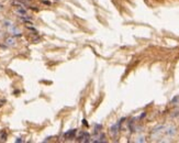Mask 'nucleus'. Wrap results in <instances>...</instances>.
<instances>
[{
    "label": "nucleus",
    "mask_w": 179,
    "mask_h": 143,
    "mask_svg": "<svg viewBox=\"0 0 179 143\" xmlns=\"http://www.w3.org/2000/svg\"><path fill=\"white\" fill-rule=\"evenodd\" d=\"M163 132L165 133V136L168 137V138H174L177 134V128L175 126H168L165 127L164 131Z\"/></svg>",
    "instance_id": "obj_1"
},
{
    "label": "nucleus",
    "mask_w": 179,
    "mask_h": 143,
    "mask_svg": "<svg viewBox=\"0 0 179 143\" xmlns=\"http://www.w3.org/2000/svg\"><path fill=\"white\" fill-rule=\"evenodd\" d=\"M5 44L7 46H10V48H13L15 45V38L14 36H8L5 40Z\"/></svg>",
    "instance_id": "obj_2"
},
{
    "label": "nucleus",
    "mask_w": 179,
    "mask_h": 143,
    "mask_svg": "<svg viewBox=\"0 0 179 143\" xmlns=\"http://www.w3.org/2000/svg\"><path fill=\"white\" fill-rule=\"evenodd\" d=\"M9 30V32L11 33V34H14V35H21V30L17 27L15 24H13L12 27H11L10 29H8Z\"/></svg>",
    "instance_id": "obj_3"
},
{
    "label": "nucleus",
    "mask_w": 179,
    "mask_h": 143,
    "mask_svg": "<svg viewBox=\"0 0 179 143\" xmlns=\"http://www.w3.org/2000/svg\"><path fill=\"white\" fill-rule=\"evenodd\" d=\"M120 122L121 121H119L116 124H114L113 127H111L110 128V133H111V136H113V137H116V134H118V132H119V126H120Z\"/></svg>",
    "instance_id": "obj_4"
},
{
    "label": "nucleus",
    "mask_w": 179,
    "mask_h": 143,
    "mask_svg": "<svg viewBox=\"0 0 179 143\" xmlns=\"http://www.w3.org/2000/svg\"><path fill=\"white\" fill-rule=\"evenodd\" d=\"M13 24H14V23H13L10 19H5V20L2 21V27H5L6 29H10Z\"/></svg>",
    "instance_id": "obj_5"
},
{
    "label": "nucleus",
    "mask_w": 179,
    "mask_h": 143,
    "mask_svg": "<svg viewBox=\"0 0 179 143\" xmlns=\"http://www.w3.org/2000/svg\"><path fill=\"white\" fill-rule=\"evenodd\" d=\"M75 133H76V130H71V131H69L68 133H66L65 137H66V138H73Z\"/></svg>",
    "instance_id": "obj_6"
},
{
    "label": "nucleus",
    "mask_w": 179,
    "mask_h": 143,
    "mask_svg": "<svg viewBox=\"0 0 179 143\" xmlns=\"http://www.w3.org/2000/svg\"><path fill=\"white\" fill-rule=\"evenodd\" d=\"M136 141H137V142H145V140H144V137H139Z\"/></svg>",
    "instance_id": "obj_7"
}]
</instances>
